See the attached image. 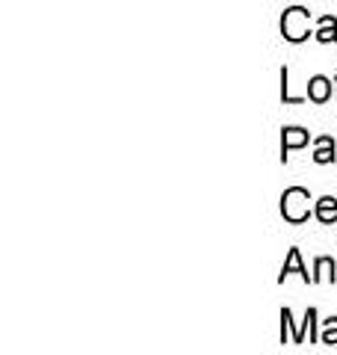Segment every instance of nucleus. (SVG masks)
<instances>
[{
	"label": "nucleus",
	"instance_id": "f257e3e1",
	"mask_svg": "<svg viewBox=\"0 0 337 355\" xmlns=\"http://www.w3.org/2000/svg\"><path fill=\"white\" fill-rule=\"evenodd\" d=\"M311 193L302 190V187H290V190L281 196V214H284L287 222H293V225H299V222H305L308 214H311Z\"/></svg>",
	"mask_w": 337,
	"mask_h": 355
},
{
	"label": "nucleus",
	"instance_id": "f03ea898",
	"mask_svg": "<svg viewBox=\"0 0 337 355\" xmlns=\"http://www.w3.org/2000/svg\"><path fill=\"white\" fill-rule=\"evenodd\" d=\"M308 24H311L308 9L293 6V9H287V12H284V18H281V33H284L287 42H305L311 36Z\"/></svg>",
	"mask_w": 337,
	"mask_h": 355
},
{
	"label": "nucleus",
	"instance_id": "7ed1b4c3",
	"mask_svg": "<svg viewBox=\"0 0 337 355\" xmlns=\"http://www.w3.org/2000/svg\"><path fill=\"white\" fill-rule=\"evenodd\" d=\"M308 139H311L308 130H302V128H287L284 137H281V160H287V151L308 146Z\"/></svg>",
	"mask_w": 337,
	"mask_h": 355
},
{
	"label": "nucleus",
	"instance_id": "20e7f679",
	"mask_svg": "<svg viewBox=\"0 0 337 355\" xmlns=\"http://www.w3.org/2000/svg\"><path fill=\"white\" fill-rule=\"evenodd\" d=\"M290 272H299L305 282H313V275H308V270L302 266V254H299V249H290V254H287V261H284V266H281V275H278V282H284Z\"/></svg>",
	"mask_w": 337,
	"mask_h": 355
},
{
	"label": "nucleus",
	"instance_id": "39448f33",
	"mask_svg": "<svg viewBox=\"0 0 337 355\" xmlns=\"http://www.w3.org/2000/svg\"><path fill=\"white\" fill-rule=\"evenodd\" d=\"M308 98H311V101H317V104L329 101V98H331V80H329V77H311Z\"/></svg>",
	"mask_w": 337,
	"mask_h": 355
},
{
	"label": "nucleus",
	"instance_id": "423d86ee",
	"mask_svg": "<svg viewBox=\"0 0 337 355\" xmlns=\"http://www.w3.org/2000/svg\"><path fill=\"white\" fill-rule=\"evenodd\" d=\"M317 219L325 222V225H334L337 222V198L331 196H322L317 202Z\"/></svg>",
	"mask_w": 337,
	"mask_h": 355
},
{
	"label": "nucleus",
	"instance_id": "0eeeda50",
	"mask_svg": "<svg viewBox=\"0 0 337 355\" xmlns=\"http://www.w3.org/2000/svg\"><path fill=\"white\" fill-rule=\"evenodd\" d=\"M317 163H331L334 160V139L331 137H320L317 139V151H313Z\"/></svg>",
	"mask_w": 337,
	"mask_h": 355
},
{
	"label": "nucleus",
	"instance_id": "6e6552de",
	"mask_svg": "<svg viewBox=\"0 0 337 355\" xmlns=\"http://www.w3.org/2000/svg\"><path fill=\"white\" fill-rule=\"evenodd\" d=\"M317 39L320 42H337V21L331 15L320 18V30H317Z\"/></svg>",
	"mask_w": 337,
	"mask_h": 355
},
{
	"label": "nucleus",
	"instance_id": "1a4fd4ad",
	"mask_svg": "<svg viewBox=\"0 0 337 355\" xmlns=\"http://www.w3.org/2000/svg\"><path fill=\"white\" fill-rule=\"evenodd\" d=\"M313 282H334V261L331 258L317 261V275H313Z\"/></svg>",
	"mask_w": 337,
	"mask_h": 355
},
{
	"label": "nucleus",
	"instance_id": "9d476101",
	"mask_svg": "<svg viewBox=\"0 0 337 355\" xmlns=\"http://www.w3.org/2000/svg\"><path fill=\"white\" fill-rule=\"evenodd\" d=\"M322 343H329V347H334L337 343V317L331 320H325V326H322V335H320Z\"/></svg>",
	"mask_w": 337,
	"mask_h": 355
}]
</instances>
